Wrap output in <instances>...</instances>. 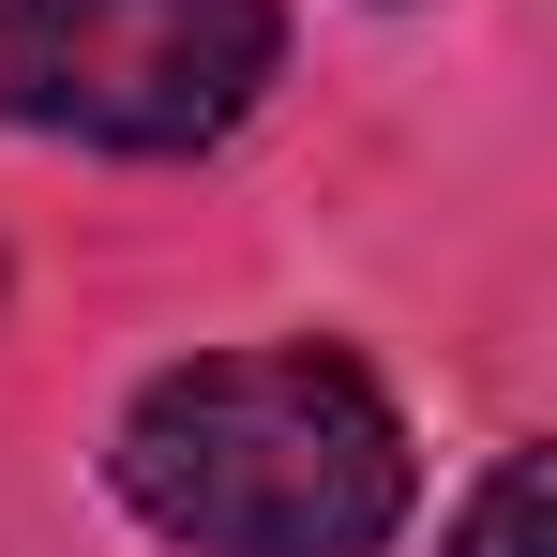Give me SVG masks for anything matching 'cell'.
Returning a JSON list of instances; mask_svg holds the SVG:
<instances>
[{
    "label": "cell",
    "mask_w": 557,
    "mask_h": 557,
    "mask_svg": "<svg viewBox=\"0 0 557 557\" xmlns=\"http://www.w3.org/2000/svg\"><path fill=\"white\" fill-rule=\"evenodd\" d=\"M286 61L272 0H0V121L76 151H211Z\"/></svg>",
    "instance_id": "obj_2"
},
{
    "label": "cell",
    "mask_w": 557,
    "mask_h": 557,
    "mask_svg": "<svg viewBox=\"0 0 557 557\" xmlns=\"http://www.w3.org/2000/svg\"><path fill=\"white\" fill-rule=\"evenodd\" d=\"M121 512L182 557H376L407 528V422L347 347H211L121 407Z\"/></svg>",
    "instance_id": "obj_1"
},
{
    "label": "cell",
    "mask_w": 557,
    "mask_h": 557,
    "mask_svg": "<svg viewBox=\"0 0 557 557\" xmlns=\"http://www.w3.org/2000/svg\"><path fill=\"white\" fill-rule=\"evenodd\" d=\"M543 512H557L543 453H497V467H482V497L453 512V557H543Z\"/></svg>",
    "instance_id": "obj_3"
}]
</instances>
